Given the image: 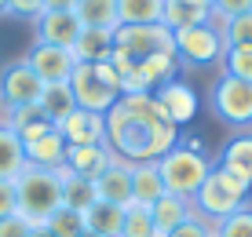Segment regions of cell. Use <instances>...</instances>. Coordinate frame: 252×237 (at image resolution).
Masks as SVG:
<instances>
[{"label":"cell","instance_id":"6da1fadb","mask_svg":"<svg viewBox=\"0 0 252 237\" xmlns=\"http://www.w3.org/2000/svg\"><path fill=\"white\" fill-rule=\"evenodd\" d=\"M179 143V128L161 113L154 91L121 95L106 113V146L125 164L161 161Z\"/></svg>","mask_w":252,"mask_h":237},{"label":"cell","instance_id":"7a4b0ae2","mask_svg":"<svg viewBox=\"0 0 252 237\" xmlns=\"http://www.w3.org/2000/svg\"><path fill=\"white\" fill-rule=\"evenodd\" d=\"M212 164L216 161L205 153L201 143H194V139H179V143L158 161V172H161V182H164L168 194L194 197L197 190H201V182L208 179Z\"/></svg>","mask_w":252,"mask_h":237},{"label":"cell","instance_id":"3957f363","mask_svg":"<svg viewBox=\"0 0 252 237\" xmlns=\"http://www.w3.org/2000/svg\"><path fill=\"white\" fill-rule=\"evenodd\" d=\"M15 197H19V215L33 226H44L55 208H63V179L59 168H33L26 164L15 179Z\"/></svg>","mask_w":252,"mask_h":237},{"label":"cell","instance_id":"277c9868","mask_svg":"<svg viewBox=\"0 0 252 237\" xmlns=\"http://www.w3.org/2000/svg\"><path fill=\"white\" fill-rule=\"evenodd\" d=\"M249 194H252V190L241 179H234L230 172H223L220 164H212L208 179L201 182V190H197L190 201H194V212L216 226L220 219H227V215L238 212V208H245L249 205Z\"/></svg>","mask_w":252,"mask_h":237},{"label":"cell","instance_id":"5b68a950","mask_svg":"<svg viewBox=\"0 0 252 237\" xmlns=\"http://www.w3.org/2000/svg\"><path fill=\"white\" fill-rule=\"evenodd\" d=\"M172 48H176V62L187 69H208L223 62V51H227V40H223V22H201L190 26V30H176L172 33Z\"/></svg>","mask_w":252,"mask_h":237},{"label":"cell","instance_id":"8992f818","mask_svg":"<svg viewBox=\"0 0 252 237\" xmlns=\"http://www.w3.org/2000/svg\"><path fill=\"white\" fill-rule=\"evenodd\" d=\"M208 106L212 113L230 128H249L252 124V81H238V77H216L208 88Z\"/></svg>","mask_w":252,"mask_h":237},{"label":"cell","instance_id":"52a82bcc","mask_svg":"<svg viewBox=\"0 0 252 237\" xmlns=\"http://www.w3.org/2000/svg\"><path fill=\"white\" fill-rule=\"evenodd\" d=\"M114 48L128 62H143L146 55H176L172 48V30L161 22L154 26H117L114 30Z\"/></svg>","mask_w":252,"mask_h":237},{"label":"cell","instance_id":"ba28073f","mask_svg":"<svg viewBox=\"0 0 252 237\" xmlns=\"http://www.w3.org/2000/svg\"><path fill=\"white\" fill-rule=\"evenodd\" d=\"M66 84H69V91H73L77 110H92V113H102V117H106L110 106L121 99L117 88L106 84L99 73H95V66H88V62H77Z\"/></svg>","mask_w":252,"mask_h":237},{"label":"cell","instance_id":"9c48e42d","mask_svg":"<svg viewBox=\"0 0 252 237\" xmlns=\"http://www.w3.org/2000/svg\"><path fill=\"white\" fill-rule=\"evenodd\" d=\"M40 91H44V81L30 69L26 59L0 69V113L19 110V106H37Z\"/></svg>","mask_w":252,"mask_h":237},{"label":"cell","instance_id":"30bf717a","mask_svg":"<svg viewBox=\"0 0 252 237\" xmlns=\"http://www.w3.org/2000/svg\"><path fill=\"white\" fill-rule=\"evenodd\" d=\"M26 62H30V69L44 84H66L69 73H73V66H77V59H73L69 48H55V44L33 40V48L26 51Z\"/></svg>","mask_w":252,"mask_h":237},{"label":"cell","instance_id":"8fae6325","mask_svg":"<svg viewBox=\"0 0 252 237\" xmlns=\"http://www.w3.org/2000/svg\"><path fill=\"white\" fill-rule=\"evenodd\" d=\"M154 99H158L161 113L176 128H183V124H190V120L197 117V91L187 81H179V77L168 81V84H158V88H154Z\"/></svg>","mask_w":252,"mask_h":237},{"label":"cell","instance_id":"7c38bea8","mask_svg":"<svg viewBox=\"0 0 252 237\" xmlns=\"http://www.w3.org/2000/svg\"><path fill=\"white\" fill-rule=\"evenodd\" d=\"M81 19L73 11H40L33 15V33L40 44H55V48H73V40L81 37Z\"/></svg>","mask_w":252,"mask_h":237},{"label":"cell","instance_id":"4fadbf2b","mask_svg":"<svg viewBox=\"0 0 252 237\" xmlns=\"http://www.w3.org/2000/svg\"><path fill=\"white\" fill-rule=\"evenodd\" d=\"M59 135L66 139V146H99L106 143V117L92 110H73L66 120H59Z\"/></svg>","mask_w":252,"mask_h":237},{"label":"cell","instance_id":"5bb4252c","mask_svg":"<svg viewBox=\"0 0 252 237\" xmlns=\"http://www.w3.org/2000/svg\"><path fill=\"white\" fill-rule=\"evenodd\" d=\"M114 161H117V157H114V150H110L106 143H99V146H66L63 168H69L73 175H81V179H92V182H95Z\"/></svg>","mask_w":252,"mask_h":237},{"label":"cell","instance_id":"9a60e30c","mask_svg":"<svg viewBox=\"0 0 252 237\" xmlns=\"http://www.w3.org/2000/svg\"><path fill=\"white\" fill-rule=\"evenodd\" d=\"M223 172H230L234 179H241L245 186L252 190V131H241V135H230L227 146L216 157Z\"/></svg>","mask_w":252,"mask_h":237},{"label":"cell","instance_id":"2e32d148","mask_svg":"<svg viewBox=\"0 0 252 237\" xmlns=\"http://www.w3.org/2000/svg\"><path fill=\"white\" fill-rule=\"evenodd\" d=\"M73 59L77 62H88V66H99V62H110L114 59V30H95V26H84L81 37L73 40Z\"/></svg>","mask_w":252,"mask_h":237},{"label":"cell","instance_id":"e0dca14e","mask_svg":"<svg viewBox=\"0 0 252 237\" xmlns=\"http://www.w3.org/2000/svg\"><path fill=\"white\" fill-rule=\"evenodd\" d=\"M95 194L99 201H110V205H132V164L114 161L106 172L95 179Z\"/></svg>","mask_w":252,"mask_h":237},{"label":"cell","instance_id":"ac0fdd59","mask_svg":"<svg viewBox=\"0 0 252 237\" xmlns=\"http://www.w3.org/2000/svg\"><path fill=\"white\" fill-rule=\"evenodd\" d=\"M0 124H7L15 131V135L22 139V146L26 143H33V139H40V135H48L51 128V120L44 117V110L40 106H19V110H7V113H0Z\"/></svg>","mask_w":252,"mask_h":237},{"label":"cell","instance_id":"d6986e66","mask_svg":"<svg viewBox=\"0 0 252 237\" xmlns=\"http://www.w3.org/2000/svg\"><path fill=\"white\" fill-rule=\"evenodd\" d=\"M150 215H154L158 234H172L179 223H187V219L194 215V201H190V197H179V194H161V197L150 205Z\"/></svg>","mask_w":252,"mask_h":237},{"label":"cell","instance_id":"ffe728a7","mask_svg":"<svg viewBox=\"0 0 252 237\" xmlns=\"http://www.w3.org/2000/svg\"><path fill=\"white\" fill-rule=\"evenodd\" d=\"M22 150H26V164H33V168H63V161H66V139L59 135V128H51L48 135L26 143Z\"/></svg>","mask_w":252,"mask_h":237},{"label":"cell","instance_id":"44dd1931","mask_svg":"<svg viewBox=\"0 0 252 237\" xmlns=\"http://www.w3.org/2000/svg\"><path fill=\"white\" fill-rule=\"evenodd\" d=\"M121 226H125V208L110 205V201H95V205L84 212V230L95 237H121Z\"/></svg>","mask_w":252,"mask_h":237},{"label":"cell","instance_id":"7402d4cb","mask_svg":"<svg viewBox=\"0 0 252 237\" xmlns=\"http://www.w3.org/2000/svg\"><path fill=\"white\" fill-rule=\"evenodd\" d=\"M201 22H212V11L208 7H197L190 0H164L161 7V26L164 30H190V26H201Z\"/></svg>","mask_w":252,"mask_h":237},{"label":"cell","instance_id":"603a6c76","mask_svg":"<svg viewBox=\"0 0 252 237\" xmlns=\"http://www.w3.org/2000/svg\"><path fill=\"white\" fill-rule=\"evenodd\" d=\"M161 194H168V190H164V182H161L158 161L132 164V201H135V205H146V208H150Z\"/></svg>","mask_w":252,"mask_h":237},{"label":"cell","instance_id":"cb8c5ba5","mask_svg":"<svg viewBox=\"0 0 252 237\" xmlns=\"http://www.w3.org/2000/svg\"><path fill=\"white\" fill-rule=\"evenodd\" d=\"M59 179H63V205H66V208H73V212L84 215L95 201H99L92 179H81V175H73L69 168H59Z\"/></svg>","mask_w":252,"mask_h":237},{"label":"cell","instance_id":"d4e9b609","mask_svg":"<svg viewBox=\"0 0 252 237\" xmlns=\"http://www.w3.org/2000/svg\"><path fill=\"white\" fill-rule=\"evenodd\" d=\"M26 168V150H22V139L15 135L7 124H0V179L15 182Z\"/></svg>","mask_w":252,"mask_h":237},{"label":"cell","instance_id":"484cf974","mask_svg":"<svg viewBox=\"0 0 252 237\" xmlns=\"http://www.w3.org/2000/svg\"><path fill=\"white\" fill-rule=\"evenodd\" d=\"M37 106L44 110V117L51 120V124H59V120H66L69 113L77 110V102H73V91H69V84H44V91H40Z\"/></svg>","mask_w":252,"mask_h":237},{"label":"cell","instance_id":"4316f807","mask_svg":"<svg viewBox=\"0 0 252 237\" xmlns=\"http://www.w3.org/2000/svg\"><path fill=\"white\" fill-rule=\"evenodd\" d=\"M164 0H117V26H154L161 22Z\"/></svg>","mask_w":252,"mask_h":237},{"label":"cell","instance_id":"83f0119b","mask_svg":"<svg viewBox=\"0 0 252 237\" xmlns=\"http://www.w3.org/2000/svg\"><path fill=\"white\" fill-rule=\"evenodd\" d=\"M73 15L81 19V26L117 30V0H77Z\"/></svg>","mask_w":252,"mask_h":237},{"label":"cell","instance_id":"f1b7e54d","mask_svg":"<svg viewBox=\"0 0 252 237\" xmlns=\"http://www.w3.org/2000/svg\"><path fill=\"white\" fill-rule=\"evenodd\" d=\"M121 237H164L154 226V215L146 205H125V226H121Z\"/></svg>","mask_w":252,"mask_h":237},{"label":"cell","instance_id":"f546056e","mask_svg":"<svg viewBox=\"0 0 252 237\" xmlns=\"http://www.w3.org/2000/svg\"><path fill=\"white\" fill-rule=\"evenodd\" d=\"M135 66H139V73L150 81V88L168 84V81H176V77H179V62H176V55H146L143 62H135Z\"/></svg>","mask_w":252,"mask_h":237},{"label":"cell","instance_id":"4dcf8cb0","mask_svg":"<svg viewBox=\"0 0 252 237\" xmlns=\"http://www.w3.org/2000/svg\"><path fill=\"white\" fill-rule=\"evenodd\" d=\"M223 77H238V81H252V44H234L223 51Z\"/></svg>","mask_w":252,"mask_h":237},{"label":"cell","instance_id":"1f68e13d","mask_svg":"<svg viewBox=\"0 0 252 237\" xmlns=\"http://www.w3.org/2000/svg\"><path fill=\"white\" fill-rule=\"evenodd\" d=\"M44 226H48L55 237H81V234H84V215L63 205V208H55V212H51V219H48Z\"/></svg>","mask_w":252,"mask_h":237},{"label":"cell","instance_id":"d6a6232c","mask_svg":"<svg viewBox=\"0 0 252 237\" xmlns=\"http://www.w3.org/2000/svg\"><path fill=\"white\" fill-rule=\"evenodd\" d=\"M216 237H252V208H238L234 215L216 223Z\"/></svg>","mask_w":252,"mask_h":237},{"label":"cell","instance_id":"836d02e7","mask_svg":"<svg viewBox=\"0 0 252 237\" xmlns=\"http://www.w3.org/2000/svg\"><path fill=\"white\" fill-rule=\"evenodd\" d=\"M223 40H227V48H234V44H252V11L234 15V19L223 22Z\"/></svg>","mask_w":252,"mask_h":237},{"label":"cell","instance_id":"e575fe53","mask_svg":"<svg viewBox=\"0 0 252 237\" xmlns=\"http://www.w3.org/2000/svg\"><path fill=\"white\" fill-rule=\"evenodd\" d=\"M164 237H216V226L208 223V219H201V215H190L187 223H179L172 234H164Z\"/></svg>","mask_w":252,"mask_h":237},{"label":"cell","instance_id":"d590c367","mask_svg":"<svg viewBox=\"0 0 252 237\" xmlns=\"http://www.w3.org/2000/svg\"><path fill=\"white\" fill-rule=\"evenodd\" d=\"M252 11V0H212V19L216 22H227L234 15H245Z\"/></svg>","mask_w":252,"mask_h":237},{"label":"cell","instance_id":"8d00e7d4","mask_svg":"<svg viewBox=\"0 0 252 237\" xmlns=\"http://www.w3.org/2000/svg\"><path fill=\"white\" fill-rule=\"evenodd\" d=\"M30 234H33V223H26L19 212L0 219V237H30Z\"/></svg>","mask_w":252,"mask_h":237},{"label":"cell","instance_id":"74e56055","mask_svg":"<svg viewBox=\"0 0 252 237\" xmlns=\"http://www.w3.org/2000/svg\"><path fill=\"white\" fill-rule=\"evenodd\" d=\"M19 212V197H15V182H4L0 179V219L15 215Z\"/></svg>","mask_w":252,"mask_h":237},{"label":"cell","instance_id":"f35d334b","mask_svg":"<svg viewBox=\"0 0 252 237\" xmlns=\"http://www.w3.org/2000/svg\"><path fill=\"white\" fill-rule=\"evenodd\" d=\"M44 11V0H11V15H26V19H33V15Z\"/></svg>","mask_w":252,"mask_h":237},{"label":"cell","instance_id":"ab89813d","mask_svg":"<svg viewBox=\"0 0 252 237\" xmlns=\"http://www.w3.org/2000/svg\"><path fill=\"white\" fill-rule=\"evenodd\" d=\"M77 0H44V11H73Z\"/></svg>","mask_w":252,"mask_h":237},{"label":"cell","instance_id":"60d3db41","mask_svg":"<svg viewBox=\"0 0 252 237\" xmlns=\"http://www.w3.org/2000/svg\"><path fill=\"white\" fill-rule=\"evenodd\" d=\"M30 237H55V234H51L48 226H33V234H30Z\"/></svg>","mask_w":252,"mask_h":237},{"label":"cell","instance_id":"b9f144b4","mask_svg":"<svg viewBox=\"0 0 252 237\" xmlns=\"http://www.w3.org/2000/svg\"><path fill=\"white\" fill-rule=\"evenodd\" d=\"M0 15H11V0H0Z\"/></svg>","mask_w":252,"mask_h":237},{"label":"cell","instance_id":"7bdbcfd3","mask_svg":"<svg viewBox=\"0 0 252 237\" xmlns=\"http://www.w3.org/2000/svg\"><path fill=\"white\" fill-rule=\"evenodd\" d=\"M190 4H197V7H208V11H212V0H190Z\"/></svg>","mask_w":252,"mask_h":237},{"label":"cell","instance_id":"ee69618b","mask_svg":"<svg viewBox=\"0 0 252 237\" xmlns=\"http://www.w3.org/2000/svg\"><path fill=\"white\" fill-rule=\"evenodd\" d=\"M81 237H95V234H88V230H84V234H81Z\"/></svg>","mask_w":252,"mask_h":237}]
</instances>
